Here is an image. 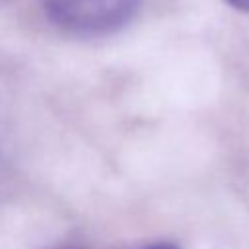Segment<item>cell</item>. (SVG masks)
<instances>
[{
    "label": "cell",
    "mask_w": 249,
    "mask_h": 249,
    "mask_svg": "<svg viewBox=\"0 0 249 249\" xmlns=\"http://www.w3.org/2000/svg\"><path fill=\"white\" fill-rule=\"evenodd\" d=\"M140 0H45L49 19L66 33L97 37L124 27Z\"/></svg>",
    "instance_id": "obj_1"
},
{
    "label": "cell",
    "mask_w": 249,
    "mask_h": 249,
    "mask_svg": "<svg viewBox=\"0 0 249 249\" xmlns=\"http://www.w3.org/2000/svg\"><path fill=\"white\" fill-rule=\"evenodd\" d=\"M230 6H233L239 12H247L249 14V0H226Z\"/></svg>",
    "instance_id": "obj_2"
},
{
    "label": "cell",
    "mask_w": 249,
    "mask_h": 249,
    "mask_svg": "<svg viewBox=\"0 0 249 249\" xmlns=\"http://www.w3.org/2000/svg\"><path fill=\"white\" fill-rule=\"evenodd\" d=\"M142 249H179V247L173 245V243L161 241V243H154V245H148V247H142Z\"/></svg>",
    "instance_id": "obj_3"
}]
</instances>
